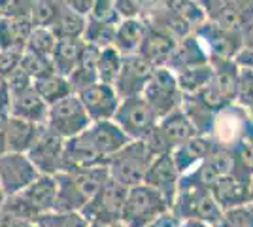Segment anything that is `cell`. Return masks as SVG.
I'll list each match as a JSON object with an SVG mask.
<instances>
[{
	"label": "cell",
	"mask_w": 253,
	"mask_h": 227,
	"mask_svg": "<svg viewBox=\"0 0 253 227\" xmlns=\"http://www.w3.org/2000/svg\"><path fill=\"white\" fill-rule=\"evenodd\" d=\"M199 176H201L202 184H206V185L215 184V182L221 178V174L217 173V169L211 165L210 159H208V161L202 165V169H201V173H199Z\"/></svg>",
	"instance_id": "obj_43"
},
{
	"label": "cell",
	"mask_w": 253,
	"mask_h": 227,
	"mask_svg": "<svg viewBox=\"0 0 253 227\" xmlns=\"http://www.w3.org/2000/svg\"><path fill=\"white\" fill-rule=\"evenodd\" d=\"M47 110L49 106L43 102V98L36 93V89L32 86L17 93H11L10 116L34 121V123H45Z\"/></svg>",
	"instance_id": "obj_17"
},
{
	"label": "cell",
	"mask_w": 253,
	"mask_h": 227,
	"mask_svg": "<svg viewBox=\"0 0 253 227\" xmlns=\"http://www.w3.org/2000/svg\"><path fill=\"white\" fill-rule=\"evenodd\" d=\"M211 76H213V70L208 65L183 68L178 76V87H181L187 93H199L202 87L211 80Z\"/></svg>",
	"instance_id": "obj_31"
},
{
	"label": "cell",
	"mask_w": 253,
	"mask_h": 227,
	"mask_svg": "<svg viewBox=\"0 0 253 227\" xmlns=\"http://www.w3.org/2000/svg\"><path fill=\"white\" fill-rule=\"evenodd\" d=\"M45 123H34L27 119L10 116L8 118V129H6V151H17L27 153L38 135L42 133Z\"/></svg>",
	"instance_id": "obj_18"
},
{
	"label": "cell",
	"mask_w": 253,
	"mask_h": 227,
	"mask_svg": "<svg viewBox=\"0 0 253 227\" xmlns=\"http://www.w3.org/2000/svg\"><path fill=\"white\" fill-rule=\"evenodd\" d=\"M117 25H110V23H98L87 19L85 31L82 40L87 44H93L96 47H106L114 44V34H116Z\"/></svg>",
	"instance_id": "obj_34"
},
{
	"label": "cell",
	"mask_w": 253,
	"mask_h": 227,
	"mask_svg": "<svg viewBox=\"0 0 253 227\" xmlns=\"http://www.w3.org/2000/svg\"><path fill=\"white\" fill-rule=\"evenodd\" d=\"M244 45L253 49V27H250L248 31H244Z\"/></svg>",
	"instance_id": "obj_48"
},
{
	"label": "cell",
	"mask_w": 253,
	"mask_h": 227,
	"mask_svg": "<svg viewBox=\"0 0 253 227\" xmlns=\"http://www.w3.org/2000/svg\"><path fill=\"white\" fill-rule=\"evenodd\" d=\"M87 19L98 23H110V25H117L121 21L116 11V6H114V0H95Z\"/></svg>",
	"instance_id": "obj_37"
},
{
	"label": "cell",
	"mask_w": 253,
	"mask_h": 227,
	"mask_svg": "<svg viewBox=\"0 0 253 227\" xmlns=\"http://www.w3.org/2000/svg\"><path fill=\"white\" fill-rule=\"evenodd\" d=\"M206 61H208V55L204 53L201 40L195 38V36H183V42L176 44L167 65H172L179 70H183V68H189V66L206 65Z\"/></svg>",
	"instance_id": "obj_24"
},
{
	"label": "cell",
	"mask_w": 253,
	"mask_h": 227,
	"mask_svg": "<svg viewBox=\"0 0 253 227\" xmlns=\"http://www.w3.org/2000/svg\"><path fill=\"white\" fill-rule=\"evenodd\" d=\"M176 176H178V169H176L174 157L170 153H161V157L148 167V173L144 176V184L157 189L159 193H163L167 199L172 191V185L176 182Z\"/></svg>",
	"instance_id": "obj_19"
},
{
	"label": "cell",
	"mask_w": 253,
	"mask_h": 227,
	"mask_svg": "<svg viewBox=\"0 0 253 227\" xmlns=\"http://www.w3.org/2000/svg\"><path fill=\"white\" fill-rule=\"evenodd\" d=\"M63 0H31L29 15H31L32 27L51 29V25L63 10Z\"/></svg>",
	"instance_id": "obj_28"
},
{
	"label": "cell",
	"mask_w": 253,
	"mask_h": 227,
	"mask_svg": "<svg viewBox=\"0 0 253 227\" xmlns=\"http://www.w3.org/2000/svg\"><path fill=\"white\" fill-rule=\"evenodd\" d=\"M130 138L114 119L91 121L80 135L64 140V169L108 165V159Z\"/></svg>",
	"instance_id": "obj_1"
},
{
	"label": "cell",
	"mask_w": 253,
	"mask_h": 227,
	"mask_svg": "<svg viewBox=\"0 0 253 227\" xmlns=\"http://www.w3.org/2000/svg\"><path fill=\"white\" fill-rule=\"evenodd\" d=\"M89 123H91V118L87 116L84 104L80 102L76 93L51 104L45 118V127L57 133L59 136H63L64 140L80 135Z\"/></svg>",
	"instance_id": "obj_7"
},
{
	"label": "cell",
	"mask_w": 253,
	"mask_h": 227,
	"mask_svg": "<svg viewBox=\"0 0 253 227\" xmlns=\"http://www.w3.org/2000/svg\"><path fill=\"white\" fill-rule=\"evenodd\" d=\"M57 44V36L51 33V29L45 27H32L31 34L25 42V49L32 53L43 55V57H51V51Z\"/></svg>",
	"instance_id": "obj_33"
},
{
	"label": "cell",
	"mask_w": 253,
	"mask_h": 227,
	"mask_svg": "<svg viewBox=\"0 0 253 227\" xmlns=\"http://www.w3.org/2000/svg\"><path fill=\"white\" fill-rule=\"evenodd\" d=\"M32 227H89V222L82 216V212H61L49 210L40 214L31 222Z\"/></svg>",
	"instance_id": "obj_29"
},
{
	"label": "cell",
	"mask_w": 253,
	"mask_h": 227,
	"mask_svg": "<svg viewBox=\"0 0 253 227\" xmlns=\"http://www.w3.org/2000/svg\"><path fill=\"white\" fill-rule=\"evenodd\" d=\"M89 227H104V226H98V224H89Z\"/></svg>",
	"instance_id": "obj_51"
},
{
	"label": "cell",
	"mask_w": 253,
	"mask_h": 227,
	"mask_svg": "<svg viewBox=\"0 0 253 227\" xmlns=\"http://www.w3.org/2000/svg\"><path fill=\"white\" fill-rule=\"evenodd\" d=\"M159 131L163 133V136L167 138V142H185L189 140L191 136H193V133H195V129H193V125H191V121L183 114H167V118H165V121L161 123V127H159Z\"/></svg>",
	"instance_id": "obj_30"
},
{
	"label": "cell",
	"mask_w": 253,
	"mask_h": 227,
	"mask_svg": "<svg viewBox=\"0 0 253 227\" xmlns=\"http://www.w3.org/2000/svg\"><path fill=\"white\" fill-rule=\"evenodd\" d=\"M32 87L36 89V93L43 98V102L47 106H51L57 100H61V98L68 97V95L74 93L70 82H68V78L57 74V72H51V74L32 80Z\"/></svg>",
	"instance_id": "obj_25"
},
{
	"label": "cell",
	"mask_w": 253,
	"mask_h": 227,
	"mask_svg": "<svg viewBox=\"0 0 253 227\" xmlns=\"http://www.w3.org/2000/svg\"><path fill=\"white\" fill-rule=\"evenodd\" d=\"M142 97L148 102L155 116H167L178 97V80L167 68H153L151 78L142 91Z\"/></svg>",
	"instance_id": "obj_11"
},
{
	"label": "cell",
	"mask_w": 253,
	"mask_h": 227,
	"mask_svg": "<svg viewBox=\"0 0 253 227\" xmlns=\"http://www.w3.org/2000/svg\"><path fill=\"white\" fill-rule=\"evenodd\" d=\"M57 182V199L55 208L61 212H80L98 187L110 178L106 165L91 167H70L53 174Z\"/></svg>",
	"instance_id": "obj_2"
},
{
	"label": "cell",
	"mask_w": 253,
	"mask_h": 227,
	"mask_svg": "<svg viewBox=\"0 0 253 227\" xmlns=\"http://www.w3.org/2000/svg\"><path fill=\"white\" fill-rule=\"evenodd\" d=\"M208 150H210V144L206 140H191V142H187V144H183L178 150V153H176V157H174L176 169L181 171L183 167H187V165H191L193 161L204 157V155L208 153Z\"/></svg>",
	"instance_id": "obj_36"
},
{
	"label": "cell",
	"mask_w": 253,
	"mask_h": 227,
	"mask_svg": "<svg viewBox=\"0 0 253 227\" xmlns=\"http://www.w3.org/2000/svg\"><path fill=\"white\" fill-rule=\"evenodd\" d=\"M110 227H126V226H123L121 222H117V224H114V226H110Z\"/></svg>",
	"instance_id": "obj_50"
},
{
	"label": "cell",
	"mask_w": 253,
	"mask_h": 227,
	"mask_svg": "<svg viewBox=\"0 0 253 227\" xmlns=\"http://www.w3.org/2000/svg\"><path fill=\"white\" fill-rule=\"evenodd\" d=\"M82 47H84V40L82 38H57V44L51 51V65L53 70L57 74L68 76L74 72L78 66L80 55H82Z\"/></svg>",
	"instance_id": "obj_22"
},
{
	"label": "cell",
	"mask_w": 253,
	"mask_h": 227,
	"mask_svg": "<svg viewBox=\"0 0 253 227\" xmlns=\"http://www.w3.org/2000/svg\"><path fill=\"white\" fill-rule=\"evenodd\" d=\"M126 191V185L108 178L80 212L89 224H98L104 227L114 226L121 220Z\"/></svg>",
	"instance_id": "obj_6"
},
{
	"label": "cell",
	"mask_w": 253,
	"mask_h": 227,
	"mask_svg": "<svg viewBox=\"0 0 253 227\" xmlns=\"http://www.w3.org/2000/svg\"><path fill=\"white\" fill-rule=\"evenodd\" d=\"M8 118H10V114L0 110V155L6 151V129H8Z\"/></svg>",
	"instance_id": "obj_47"
},
{
	"label": "cell",
	"mask_w": 253,
	"mask_h": 227,
	"mask_svg": "<svg viewBox=\"0 0 253 227\" xmlns=\"http://www.w3.org/2000/svg\"><path fill=\"white\" fill-rule=\"evenodd\" d=\"M31 0H0V19L2 17H15V15H29Z\"/></svg>",
	"instance_id": "obj_40"
},
{
	"label": "cell",
	"mask_w": 253,
	"mask_h": 227,
	"mask_svg": "<svg viewBox=\"0 0 253 227\" xmlns=\"http://www.w3.org/2000/svg\"><path fill=\"white\" fill-rule=\"evenodd\" d=\"M155 66L148 63L144 57L138 53L134 55H123V63H121V70L117 74L116 82H114V89L119 95V98L126 97H138L142 95L144 87L151 78Z\"/></svg>",
	"instance_id": "obj_12"
},
{
	"label": "cell",
	"mask_w": 253,
	"mask_h": 227,
	"mask_svg": "<svg viewBox=\"0 0 253 227\" xmlns=\"http://www.w3.org/2000/svg\"><path fill=\"white\" fill-rule=\"evenodd\" d=\"M0 227H32V226L31 222L21 220V218L13 216V214L0 208Z\"/></svg>",
	"instance_id": "obj_44"
},
{
	"label": "cell",
	"mask_w": 253,
	"mask_h": 227,
	"mask_svg": "<svg viewBox=\"0 0 253 227\" xmlns=\"http://www.w3.org/2000/svg\"><path fill=\"white\" fill-rule=\"evenodd\" d=\"M19 66H21L27 74L31 76L32 80H36V78H42V76H47V74H51V72H55V70H53L51 59H49V57L32 53V51H27V49L23 51Z\"/></svg>",
	"instance_id": "obj_35"
},
{
	"label": "cell",
	"mask_w": 253,
	"mask_h": 227,
	"mask_svg": "<svg viewBox=\"0 0 253 227\" xmlns=\"http://www.w3.org/2000/svg\"><path fill=\"white\" fill-rule=\"evenodd\" d=\"M167 208L165 195L148 184L130 185L121 212V224L126 227H148L155 224Z\"/></svg>",
	"instance_id": "obj_5"
},
{
	"label": "cell",
	"mask_w": 253,
	"mask_h": 227,
	"mask_svg": "<svg viewBox=\"0 0 253 227\" xmlns=\"http://www.w3.org/2000/svg\"><path fill=\"white\" fill-rule=\"evenodd\" d=\"M176 44L178 42H176L174 34H170L169 31L155 27L151 23H146V34H144V40L140 44L138 55L144 57L148 63H151L157 68V66H163L169 63Z\"/></svg>",
	"instance_id": "obj_15"
},
{
	"label": "cell",
	"mask_w": 253,
	"mask_h": 227,
	"mask_svg": "<svg viewBox=\"0 0 253 227\" xmlns=\"http://www.w3.org/2000/svg\"><path fill=\"white\" fill-rule=\"evenodd\" d=\"M98 53H100V47H96V45H93V44L84 42L78 66L74 68V72L68 76V82H70V86H72V91H74V93H78V91H82L84 87L98 82V74H96Z\"/></svg>",
	"instance_id": "obj_21"
},
{
	"label": "cell",
	"mask_w": 253,
	"mask_h": 227,
	"mask_svg": "<svg viewBox=\"0 0 253 227\" xmlns=\"http://www.w3.org/2000/svg\"><path fill=\"white\" fill-rule=\"evenodd\" d=\"M57 199V182L53 174H40L34 182L23 187L21 191L4 197L2 210L10 212L13 216L32 222L40 214H45L55 208Z\"/></svg>",
	"instance_id": "obj_3"
},
{
	"label": "cell",
	"mask_w": 253,
	"mask_h": 227,
	"mask_svg": "<svg viewBox=\"0 0 253 227\" xmlns=\"http://www.w3.org/2000/svg\"><path fill=\"white\" fill-rule=\"evenodd\" d=\"M146 34V21L142 17L134 19H121L114 34V47L121 55H134L140 49V44Z\"/></svg>",
	"instance_id": "obj_20"
},
{
	"label": "cell",
	"mask_w": 253,
	"mask_h": 227,
	"mask_svg": "<svg viewBox=\"0 0 253 227\" xmlns=\"http://www.w3.org/2000/svg\"><path fill=\"white\" fill-rule=\"evenodd\" d=\"M151 157L153 153L148 148V144L142 138H138V140L126 142L121 150L116 151L108 159L106 167L112 180L130 187L144 182L148 167L151 165Z\"/></svg>",
	"instance_id": "obj_4"
},
{
	"label": "cell",
	"mask_w": 253,
	"mask_h": 227,
	"mask_svg": "<svg viewBox=\"0 0 253 227\" xmlns=\"http://www.w3.org/2000/svg\"><path fill=\"white\" fill-rule=\"evenodd\" d=\"M199 36L210 45L211 53L219 61H231L236 57V53L242 49L244 40L240 38V33L223 29L215 21H204L199 25Z\"/></svg>",
	"instance_id": "obj_14"
},
{
	"label": "cell",
	"mask_w": 253,
	"mask_h": 227,
	"mask_svg": "<svg viewBox=\"0 0 253 227\" xmlns=\"http://www.w3.org/2000/svg\"><path fill=\"white\" fill-rule=\"evenodd\" d=\"M27 157L40 174L61 173L64 167V138L43 125L42 133L27 151Z\"/></svg>",
	"instance_id": "obj_10"
},
{
	"label": "cell",
	"mask_w": 253,
	"mask_h": 227,
	"mask_svg": "<svg viewBox=\"0 0 253 227\" xmlns=\"http://www.w3.org/2000/svg\"><path fill=\"white\" fill-rule=\"evenodd\" d=\"M119 19H134L142 15V6L138 0H114Z\"/></svg>",
	"instance_id": "obj_41"
},
{
	"label": "cell",
	"mask_w": 253,
	"mask_h": 227,
	"mask_svg": "<svg viewBox=\"0 0 253 227\" xmlns=\"http://www.w3.org/2000/svg\"><path fill=\"white\" fill-rule=\"evenodd\" d=\"M76 95L80 98V102L84 104L85 112L91 118V121L112 119L117 106H119V100H121L114 86L102 84V82H96V84L84 87Z\"/></svg>",
	"instance_id": "obj_13"
},
{
	"label": "cell",
	"mask_w": 253,
	"mask_h": 227,
	"mask_svg": "<svg viewBox=\"0 0 253 227\" xmlns=\"http://www.w3.org/2000/svg\"><path fill=\"white\" fill-rule=\"evenodd\" d=\"M25 51V47H6V49H0V76L11 74L19 63H21V55Z\"/></svg>",
	"instance_id": "obj_39"
},
{
	"label": "cell",
	"mask_w": 253,
	"mask_h": 227,
	"mask_svg": "<svg viewBox=\"0 0 253 227\" xmlns=\"http://www.w3.org/2000/svg\"><path fill=\"white\" fill-rule=\"evenodd\" d=\"M210 19L223 29L244 33L253 27V0H223Z\"/></svg>",
	"instance_id": "obj_16"
},
{
	"label": "cell",
	"mask_w": 253,
	"mask_h": 227,
	"mask_svg": "<svg viewBox=\"0 0 253 227\" xmlns=\"http://www.w3.org/2000/svg\"><path fill=\"white\" fill-rule=\"evenodd\" d=\"M32 31L31 15L23 13L15 17L0 19V49L6 47H25V42Z\"/></svg>",
	"instance_id": "obj_23"
},
{
	"label": "cell",
	"mask_w": 253,
	"mask_h": 227,
	"mask_svg": "<svg viewBox=\"0 0 253 227\" xmlns=\"http://www.w3.org/2000/svg\"><path fill=\"white\" fill-rule=\"evenodd\" d=\"M10 100H11V91L8 86V80L4 76H0V110L10 114Z\"/></svg>",
	"instance_id": "obj_46"
},
{
	"label": "cell",
	"mask_w": 253,
	"mask_h": 227,
	"mask_svg": "<svg viewBox=\"0 0 253 227\" xmlns=\"http://www.w3.org/2000/svg\"><path fill=\"white\" fill-rule=\"evenodd\" d=\"M63 2L72 11H76V13H80V15L87 17V15H89V11H91V8H93V2H95V0H63Z\"/></svg>",
	"instance_id": "obj_45"
},
{
	"label": "cell",
	"mask_w": 253,
	"mask_h": 227,
	"mask_svg": "<svg viewBox=\"0 0 253 227\" xmlns=\"http://www.w3.org/2000/svg\"><path fill=\"white\" fill-rule=\"evenodd\" d=\"M87 25V17L72 11L66 4H63V10L59 17L51 25V33L57 38H82Z\"/></svg>",
	"instance_id": "obj_26"
},
{
	"label": "cell",
	"mask_w": 253,
	"mask_h": 227,
	"mask_svg": "<svg viewBox=\"0 0 253 227\" xmlns=\"http://www.w3.org/2000/svg\"><path fill=\"white\" fill-rule=\"evenodd\" d=\"M2 203H4V193H2V187H0V206H2Z\"/></svg>",
	"instance_id": "obj_49"
},
{
	"label": "cell",
	"mask_w": 253,
	"mask_h": 227,
	"mask_svg": "<svg viewBox=\"0 0 253 227\" xmlns=\"http://www.w3.org/2000/svg\"><path fill=\"white\" fill-rule=\"evenodd\" d=\"M38 176L40 173L34 167V163L27 157V153L4 151L0 155V187L4 197L21 191Z\"/></svg>",
	"instance_id": "obj_9"
},
{
	"label": "cell",
	"mask_w": 253,
	"mask_h": 227,
	"mask_svg": "<svg viewBox=\"0 0 253 227\" xmlns=\"http://www.w3.org/2000/svg\"><path fill=\"white\" fill-rule=\"evenodd\" d=\"M213 193L217 197V201L223 205H236V203H242L244 197H246V187L242 182H238L236 178L232 176H221L217 182H215V189Z\"/></svg>",
	"instance_id": "obj_32"
},
{
	"label": "cell",
	"mask_w": 253,
	"mask_h": 227,
	"mask_svg": "<svg viewBox=\"0 0 253 227\" xmlns=\"http://www.w3.org/2000/svg\"><path fill=\"white\" fill-rule=\"evenodd\" d=\"M195 205V214L202 220H210V222H217L219 218V208L215 199H211L210 195H197V199L193 201Z\"/></svg>",
	"instance_id": "obj_38"
},
{
	"label": "cell",
	"mask_w": 253,
	"mask_h": 227,
	"mask_svg": "<svg viewBox=\"0 0 253 227\" xmlns=\"http://www.w3.org/2000/svg\"><path fill=\"white\" fill-rule=\"evenodd\" d=\"M121 63H123V55L119 53L114 45L100 47V53H98V63H96V74H98V82L114 86L117 74H119V70H121Z\"/></svg>",
	"instance_id": "obj_27"
},
{
	"label": "cell",
	"mask_w": 253,
	"mask_h": 227,
	"mask_svg": "<svg viewBox=\"0 0 253 227\" xmlns=\"http://www.w3.org/2000/svg\"><path fill=\"white\" fill-rule=\"evenodd\" d=\"M155 118L157 116L151 110V106L144 100L142 95H138V97L121 98L112 119L121 127V131L130 140H138V138H144L153 129Z\"/></svg>",
	"instance_id": "obj_8"
},
{
	"label": "cell",
	"mask_w": 253,
	"mask_h": 227,
	"mask_svg": "<svg viewBox=\"0 0 253 227\" xmlns=\"http://www.w3.org/2000/svg\"><path fill=\"white\" fill-rule=\"evenodd\" d=\"M6 80H8V86H10L11 93H17V91H23V89L32 86V78L23 70L21 66H17L11 74L6 76Z\"/></svg>",
	"instance_id": "obj_42"
}]
</instances>
